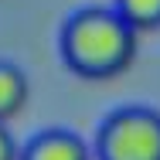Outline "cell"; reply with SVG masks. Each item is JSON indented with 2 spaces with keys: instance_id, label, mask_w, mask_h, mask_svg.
I'll return each instance as SVG.
<instances>
[{
  "instance_id": "obj_1",
  "label": "cell",
  "mask_w": 160,
  "mask_h": 160,
  "mask_svg": "<svg viewBox=\"0 0 160 160\" xmlns=\"http://www.w3.org/2000/svg\"><path fill=\"white\" fill-rule=\"evenodd\" d=\"M136 28H129L126 17L116 7L89 3L65 17L58 48L65 65L75 75L85 78H112L126 72L136 58Z\"/></svg>"
},
{
  "instance_id": "obj_2",
  "label": "cell",
  "mask_w": 160,
  "mask_h": 160,
  "mask_svg": "<svg viewBox=\"0 0 160 160\" xmlns=\"http://www.w3.org/2000/svg\"><path fill=\"white\" fill-rule=\"evenodd\" d=\"M99 160H160V112L153 106H119L96 133Z\"/></svg>"
},
{
  "instance_id": "obj_3",
  "label": "cell",
  "mask_w": 160,
  "mask_h": 160,
  "mask_svg": "<svg viewBox=\"0 0 160 160\" xmlns=\"http://www.w3.org/2000/svg\"><path fill=\"white\" fill-rule=\"evenodd\" d=\"M21 160H92V150L78 133L51 126L34 133L21 147Z\"/></svg>"
},
{
  "instance_id": "obj_4",
  "label": "cell",
  "mask_w": 160,
  "mask_h": 160,
  "mask_svg": "<svg viewBox=\"0 0 160 160\" xmlns=\"http://www.w3.org/2000/svg\"><path fill=\"white\" fill-rule=\"evenodd\" d=\"M28 102V75L14 62L0 58V123L14 119Z\"/></svg>"
},
{
  "instance_id": "obj_5",
  "label": "cell",
  "mask_w": 160,
  "mask_h": 160,
  "mask_svg": "<svg viewBox=\"0 0 160 160\" xmlns=\"http://www.w3.org/2000/svg\"><path fill=\"white\" fill-rule=\"evenodd\" d=\"M112 7L126 17V24L136 28V31L160 28V0H116Z\"/></svg>"
},
{
  "instance_id": "obj_6",
  "label": "cell",
  "mask_w": 160,
  "mask_h": 160,
  "mask_svg": "<svg viewBox=\"0 0 160 160\" xmlns=\"http://www.w3.org/2000/svg\"><path fill=\"white\" fill-rule=\"evenodd\" d=\"M0 160H21V147L14 133L7 129V123H0Z\"/></svg>"
}]
</instances>
